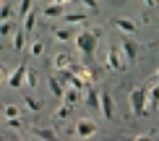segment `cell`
<instances>
[{
    "label": "cell",
    "instance_id": "6",
    "mask_svg": "<svg viewBox=\"0 0 159 141\" xmlns=\"http://www.w3.org/2000/svg\"><path fill=\"white\" fill-rule=\"evenodd\" d=\"M104 68H107V71H123V68H125V60H123V55H120V47L112 45L110 50H107V58H104Z\"/></svg>",
    "mask_w": 159,
    "mask_h": 141
},
{
    "label": "cell",
    "instance_id": "29",
    "mask_svg": "<svg viewBox=\"0 0 159 141\" xmlns=\"http://www.w3.org/2000/svg\"><path fill=\"white\" fill-rule=\"evenodd\" d=\"M78 3H81L89 13H99V3H97V0H78Z\"/></svg>",
    "mask_w": 159,
    "mask_h": 141
},
{
    "label": "cell",
    "instance_id": "17",
    "mask_svg": "<svg viewBox=\"0 0 159 141\" xmlns=\"http://www.w3.org/2000/svg\"><path fill=\"white\" fill-rule=\"evenodd\" d=\"M52 37L57 39V42H70V39H73L76 34H73V29H68V26H57V29H52Z\"/></svg>",
    "mask_w": 159,
    "mask_h": 141
},
{
    "label": "cell",
    "instance_id": "35",
    "mask_svg": "<svg viewBox=\"0 0 159 141\" xmlns=\"http://www.w3.org/2000/svg\"><path fill=\"white\" fill-rule=\"evenodd\" d=\"M3 3H5V0H0V5H3Z\"/></svg>",
    "mask_w": 159,
    "mask_h": 141
},
{
    "label": "cell",
    "instance_id": "21",
    "mask_svg": "<svg viewBox=\"0 0 159 141\" xmlns=\"http://www.w3.org/2000/svg\"><path fill=\"white\" fill-rule=\"evenodd\" d=\"M8 18H16V8L11 3H3L0 5V21H8Z\"/></svg>",
    "mask_w": 159,
    "mask_h": 141
},
{
    "label": "cell",
    "instance_id": "12",
    "mask_svg": "<svg viewBox=\"0 0 159 141\" xmlns=\"http://www.w3.org/2000/svg\"><path fill=\"white\" fill-rule=\"evenodd\" d=\"M157 107H159V78L149 86V105H146V112L157 110Z\"/></svg>",
    "mask_w": 159,
    "mask_h": 141
},
{
    "label": "cell",
    "instance_id": "8",
    "mask_svg": "<svg viewBox=\"0 0 159 141\" xmlns=\"http://www.w3.org/2000/svg\"><path fill=\"white\" fill-rule=\"evenodd\" d=\"M115 29L120 31V34H128V37H133L136 31H138V24L133 21V18H115Z\"/></svg>",
    "mask_w": 159,
    "mask_h": 141
},
{
    "label": "cell",
    "instance_id": "31",
    "mask_svg": "<svg viewBox=\"0 0 159 141\" xmlns=\"http://www.w3.org/2000/svg\"><path fill=\"white\" fill-rule=\"evenodd\" d=\"M47 3H57V5H63V8H65V5H70L73 0H47Z\"/></svg>",
    "mask_w": 159,
    "mask_h": 141
},
{
    "label": "cell",
    "instance_id": "28",
    "mask_svg": "<svg viewBox=\"0 0 159 141\" xmlns=\"http://www.w3.org/2000/svg\"><path fill=\"white\" fill-rule=\"evenodd\" d=\"M24 86H29V89H37V86H39V78H37L34 71H26V81H24Z\"/></svg>",
    "mask_w": 159,
    "mask_h": 141
},
{
    "label": "cell",
    "instance_id": "2",
    "mask_svg": "<svg viewBox=\"0 0 159 141\" xmlns=\"http://www.w3.org/2000/svg\"><path fill=\"white\" fill-rule=\"evenodd\" d=\"M128 105H130V115H133V118L146 115L149 89H143V86H133V89H130V94H128Z\"/></svg>",
    "mask_w": 159,
    "mask_h": 141
},
{
    "label": "cell",
    "instance_id": "24",
    "mask_svg": "<svg viewBox=\"0 0 159 141\" xmlns=\"http://www.w3.org/2000/svg\"><path fill=\"white\" fill-rule=\"evenodd\" d=\"M70 110H73V107L63 102V107H57V110H55V115H52V120H65V118L70 115Z\"/></svg>",
    "mask_w": 159,
    "mask_h": 141
},
{
    "label": "cell",
    "instance_id": "13",
    "mask_svg": "<svg viewBox=\"0 0 159 141\" xmlns=\"http://www.w3.org/2000/svg\"><path fill=\"white\" fill-rule=\"evenodd\" d=\"M81 97H84V94L78 92V89H73V86H65V94H63V102H65V105H70V107H76L78 102H81Z\"/></svg>",
    "mask_w": 159,
    "mask_h": 141
},
{
    "label": "cell",
    "instance_id": "1",
    "mask_svg": "<svg viewBox=\"0 0 159 141\" xmlns=\"http://www.w3.org/2000/svg\"><path fill=\"white\" fill-rule=\"evenodd\" d=\"M99 39H102V29H99V26H94V29H86V26H81V31L73 37V42H76V50L81 52V58L89 60L91 55H94Z\"/></svg>",
    "mask_w": 159,
    "mask_h": 141
},
{
    "label": "cell",
    "instance_id": "4",
    "mask_svg": "<svg viewBox=\"0 0 159 141\" xmlns=\"http://www.w3.org/2000/svg\"><path fill=\"white\" fill-rule=\"evenodd\" d=\"M97 131H99V125H97V120H91V118H81V120H76V136L78 139H91V136H97Z\"/></svg>",
    "mask_w": 159,
    "mask_h": 141
},
{
    "label": "cell",
    "instance_id": "15",
    "mask_svg": "<svg viewBox=\"0 0 159 141\" xmlns=\"http://www.w3.org/2000/svg\"><path fill=\"white\" fill-rule=\"evenodd\" d=\"M37 21H39V11H37V8H31V11L24 16V31H26V34H29V31H34Z\"/></svg>",
    "mask_w": 159,
    "mask_h": 141
},
{
    "label": "cell",
    "instance_id": "20",
    "mask_svg": "<svg viewBox=\"0 0 159 141\" xmlns=\"http://www.w3.org/2000/svg\"><path fill=\"white\" fill-rule=\"evenodd\" d=\"M47 86H50V92L55 94L57 99H63V94H65V84H60L57 78H50V81H47Z\"/></svg>",
    "mask_w": 159,
    "mask_h": 141
},
{
    "label": "cell",
    "instance_id": "22",
    "mask_svg": "<svg viewBox=\"0 0 159 141\" xmlns=\"http://www.w3.org/2000/svg\"><path fill=\"white\" fill-rule=\"evenodd\" d=\"M31 8H34V0H21V3H18V8H16V18H24Z\"/></svg>",
    "mask_w": 159,
    "mask_h": 141
},
{
    "label": "cell",
    "instance_id": "25",
    "mask_svg": "<svg viewBox=\"0 0 159 141\" xmlns=\"http://www.w3.org/2000/svg\"><path fill=\"white\" fill-rule=\"evenodd\" d=\"M3 115H5V118H18V115H21V107L11 102V105H5V107H3Z\"/></svg>",
    "mask_w": 159,
    "mask_h": 141
},
{
    "label": "cell",
    "instance_id": "10",
    "mask_svg": "<svg viewBox=\"0 0 159 141\" xmlns=\"http://www.w3.org/2000/svg\"><path fill=\"white\" fill-rule=\"evenodd\" d=\"M70 63H73V60H70L68 52H55V55H52V68L55 71H68Z\"/></svg>",
    "mask_w": 159,
    "mask_h": 141
},
{
    "label": "cell",
    "instance_id": "18",
    "mask_svg": "<svg viewBox=\"0 0 159 141\" xmlns=\"http://www.w3.org/2000/svg\"><path fill=\"white\" fill-rule=\"evenodd\" d=\"M31 136H34V139H44V141H55L57 139V131H52V128H34Z\"/></svg>",
    "mask_w": 159,
    "mask_h": 141
},
{
    "label": "cell",
    "instance_id": "11",
    "mask_svg": "<svg viewBox=\"0 0 159 141\" xmlns=\"http://www.w3.org/2000/svg\"><path fill=\"white\" fill-rule=\"evenodd\" d=\"M24 47H26V31L24 29H13V34H11V50L13 52H21L24 50Z\"/></svg>",
    "mask_w": 159,
    "mask_h": 141
},
{
    "label": "cell",
    "instance_id": "9",
    "mask_svg": "<svg viewBox=\"0 0 159 141\" xmlns=\"http://www.w3.org/2000/svg\"><path fill=\"white\" fill-rule=\"evenodd\" d=\"M63 21L68 24V26H86V21H89V16H86L84 11H68V13H63Z\"/></svg>",
    "mask_w": 159,
    "mask_h": 141
},
{
    "label": "cell",
    "instance_id": "26",
    "mask_svg": "<svg viewBox=\"0 0 159 141\" xmlns=\"http://www.w3.org/2000/svg\"><path fill=\"white\" fill-rule=\"evenodd\" d=\"M13 21H16V18L0 21V37H11V34H13Z\"/></svg>",
    "mask_w": 159,
    "mask_h": 141
},
{
    "label": "cell",
    "instance_id": "3",
    "mask_svg": "<svg viewBox=\"0 0 159 141\" xmlns=\"http://www.w3.org/2000/svg\"><path fill=\"white\" fill-rule=\"evenodd\" d=\"M99 112H102V118L104 120H115V99H112V94L107 89H102L99 92Z\"/></svg>",
    "mask_w": 159,
    "mask_h": 141
},
{
    "label": "cell",
    "instance_id": "7",
    "mask_svg": "<svg viewBox=\"0 0 159 141\" xmlns=\"http://www.w3.org/2000/svg\"><path fill=\"white\" fill-rule=\"evenodd\" d=\"M26 71H29V65H26V63H21L16 71H11V73H8L5 84H8L11 89H21V86H24V81H26Z\"/></svg>",
    "mask_w": 159,
    "mask_h": 141
},
{
    "label": "cell",
    "instance_id": "23",
    "mask_svg": "<svg viewBox=\"0 0 159 141\" xmlns=\"http://www.w3.org/2000/svg\"><path fill=\"white\" fill-rule=\"evenodd\" d=\"M29 52H31L34 58H42V55H44V42H42V39H34V42L29 45Z\"/></svg>",
    "mask_w": 159,
    "mask_h": 141
},
{
    "label": "cell",
    "instance_id": "14",
    "mask_svg": "<svg viewBox=\"0 0 159 141\" xmlns=\"http://www.w3.org/2000/svg\"><path fill=\"white\" fill-rule=\"evenodd\" d=\"M39 13H42L44 18H63V5H57V3H47Z\"/></svg>",
    "mask_w": 159,
    "mask_h": 141
},
{
    "label": "cell",
    "instance_id": "27",
    "mask_svg": "<svg viewBox=\"0 0 159 141\" xmlns=\"http://www.w3.org/2000/svg\"><path fill=\"white\" fill-rule=\"evenodd\" d=\"M5 125H8L11 131H21L24 128V120H21V115H18V118H5Z\"/></svg>",
    "mask_w": 159,
    "mask_h": 141
},
{
    "label": "cell",
    "instance_id": "33",
    "mask_svg": "<svg viewBox=\"0 0 159 141\" xmlns=\"http://www.w3.org/2000/svg\"><path fill=\"white\" fill-rule=\"evenodd\" d=\"M143 3H146L149 8H154V5H157V0H143Z\"/></svg>",
    "mask_w": 159,
    "mask_h": 141
},
{
    "label": "cell",
    "instance_id": "34",
    "mask_svg": "<svg viewBox=\"0 0 159 141\" xmlns=\"http://www.w3.org/2000/svg\"><path fill=\"white\" fill-rule=\"evenodd\" d=\"M154 78H159V71H157V76H154Z\"/></svg>",
    "mask_w": 159,
    "mask_h": 141
},
{
    "label": "cell",
    "instance_id": "16",
    "mask_svg": "<svg viewBox=\"0 0 159 141\" xmlns=\"http://www.w3.org/2000/svg\"><path fill=\"white\" fill-rule=\"evenodd\" d=\"M84 99L89 107H94V110H99V89H94V84L89 86V89L84 92Z\"/></svg>",
    "mask_w": 159,
    "mask_h": 141
},
{
    "label": "cell",
    "instance_id": "30",
    "mask_svg": "<svg viewBox=\"0 0 159 141\" xmlns=\"http://www.w3.org/2000/svg\"><path fill=\"white\" fill-rule=\"evenodd\" d=\"M159 133L157 131H143V133H136V141H149V139H157Z\"/></svg>",
    "mask_w": 159,
    "mask_h": 141
},
{
    "label": "cell",
    "instance_id": "5",
    "mask_svg": "<svg viewBox=\"0 0 159 141\" xmlns=\"http://www.w3.org/2000/svg\"><path fill=\"white\" fill-rule=\"evenodd\" d=\"M117 47H120V55L125 60V65H130V63H136V60H138V45L133 42V39H128V34L123 37V42L117 45Z\"/></svg>",
    "mask_w": 159,
    "mask_h": 141
},
{
    "label": "cell",
    "instance_id": "32",
    "mask_svg": "<svg viewBox=\"0 0 159 141\" xmlns=\"http://www.w3.org/2000/svg\"><path fill=\"white\" fill-rule=\"evenodd\" d=\"M5 78H8V71H5L3 65H0V84H5Z\"/></svg>",
    "mask_w": 159,
    "mask_h": 141
},
{
    "label": "cell",
    "instance_id": "19",
    "mask_svg": "<svg viewBox=\"0 0 159 141\" xmlns=\"http://www.w3.org/2000/svg\"><path fill=\"white\" fill-rule=\"evenodd\" d=\"M24 107L37 115V112H42V99H37V97H31V94H29V97H24Z\"/></svg>",
    "mask_w": 159,
    "mask_h": 141
}]
</instances>
